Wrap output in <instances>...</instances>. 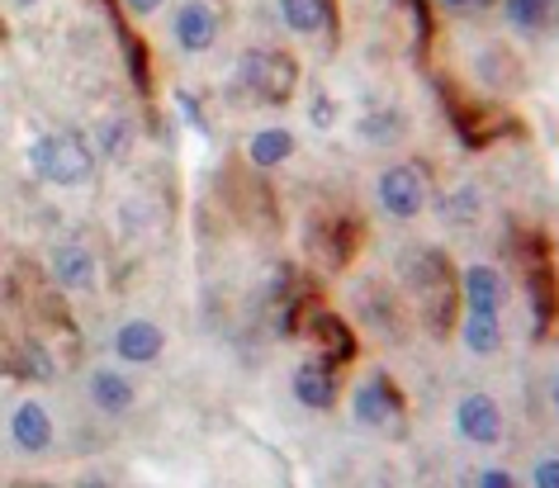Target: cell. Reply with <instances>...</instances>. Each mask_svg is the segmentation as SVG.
I'll list each match as a JSON object with an SVG mask.
<instances>
[{
	"mask_svg": "<svg viewBox=\"0 0 559 488\" xmlns=\"http://www.w3.org/2000/svg\"><path fill=\"white\" fill-rule=\"evenodd\" d=\"M536 484L540 488H559V460H545V465H536Z\"/></svg>",
	"mask_w": 559,
	"mask_h": 488,
	"instance_id": "cb8c5ba5",
	"label": "cell"
},
{
	"mask_svg": "<svg viewBox=\"0 0 559 488\" xmlns=\"http://www.w3.org/2000/svg\"><path fill=\"white\" fill-rule=\"evenodd\" d=\"M337 394H342V384H337V360H309V366H299L295 370V398L299 403H309V408H337Z\"/></svg>",
	"mask_w": 559,
	"mask_h": 488,
	"instance_id": "ba28073f",
	"label": "cell"
},
{
	"mask_svg": "<svg viewBox=\"0 0 559 488\" xmlns=\"http://www.w3.org/2000/svg\"><path fill=\"white\" fill-rule=\"evenodd\" d=\"M474 484H479V488H512V474H502V469H484Z\"/></svg>",
	"mask_w": 559,
	"mask_h": 488,
	"instance_id": "d4e9b609",
	"label": "cell"
},
{
	"mask_svg": "<svg viewBox=\"0 0 559 488\" xmlns=\"http://www.w3.org/2000/svg\"><path fill=\"white\" fill-rule=\"evenodd\" d=\"M91 271H95V261H91V252H81V247H62V252L52 257V275H58L67 289H86Z\"/></svg>",
	"mask_w": 559,
	"mask_h": 488,
	"instance_id": "e0dca14e",
	"label": "cell"
},
{
	"mask_svg": "<svg viewBox=\"0 0 559 488\" xmlns=\"http://www.w3.org/2000/svg\"><path fill=\"white\" fill-rule=\"evenodd\" d=\"M403 5H408V15H413V24H417V52H427L431 48V5L427 0H403Z\"/></svg>",
	"mask_w": 559,
	"mask_h": 488,
	"instance_id": "44dd1931",
	"label": "cell"
},
{
	"mask_svg": "<svg viewBox=\"0 0 559 488\" xmlns=\"http://www.w3.org/2000/svg\"><path fill=\"white\" fill-rule=\"evenodd\" d=\"M214 38H218V20H214V10H209L204 0L180 5V15H176V44L180 48L186 52H209L214 48Z\"/></svg>",
	"mask_w": 559,
	"mask_h": 488,
	"instance_id": "9c48e42d",
	"label": "cell"
},
{
	"mask_svg": "<svg viewBox=\"0 0 559 488\" xmlns=\"http://www.w3.org/2000/svg\"><path fill=\"white\" fill-rule=\"evenodd\" d=\"M550 5L555 0H508V20L516 24V29H540L545 20H550Z\"/></svg>",
	"mask_w": 559,
	"mask_h": 488,
	"instance_id": "ffe728a7",
	"label": "cell"
},
{
	"mask_svg": "<svg viewBox=\"0 0 559 488\" xmlns=\"http://www.w3.org/2000/svg\"><path fill=\"white\" fill-rule=\"evenodd\" d=\"M157 5H162V0H123V10H129V15H152Z\"/></svg>",
	"mask_w": 559,
	"mask_h": 488,
	"instance_id": "4316f807",
	"label": "cell"
},
{
	"mask_svg": "<svg viewBox=\"0 0 559 488\" xmlns=\"http://www.w3.org/2000/svg\"><path fill=\"white\" fill-rule=\"evenodd\" d=\"M34 171L52 180V186H81L91 176V147L81 133H48L29 147Z\"/></svg>",
	"mask_w": 559,
	"mask_h": 488,
	"instance_id": "7a4b0ae2",
	"label": "cell"
},
{
	"mask_svg": "<svg viewBox=\"0 0 559 488\" xmlns=\"http://www.w3.org/2000/svg\"><path fill=\"white\" fill-rule=\"evenodd\" d=\"M285 5V24L295 34H318L332 20V0H280Z\"/></svg>",
	"mask_w": 559,
	"mask_h": 488,
	"instance_id": "9a60e30c",
	"label": "cell"
},
{
	"mask_svg": "<svg viewBox=\"0 0 559 488\" xmlns=\"http://www.w3.org/2000/svg\"><path fill=\"white\" fill-rule=\"evenodd\" d=\"M408 275H413L417 303H423V313H427L431 337H445L455 323V289H460L451 257L437 252V247H423V252L408 261Z\"/></svg>",
	"mask_w": 559,
	"mask_h": 488,
	"instance_id": "6da1fadb",
	"label": "cell"
},
{
	"mask_svg": "<svg viewBox=\"0 0 559 488\" xmlns=\"http://www.w3.org/2000/svg\"><path fill=\"white\" fill-rule=\"evenodd\" d=\"M313 123H323V129L332 123V105H328V95H318V100H313Z\"/></svg>",
	"mask_w": 559,
	"mask_h": 488,
	"instance_id": "484cf974",
	"label": "cell"
},
{
	"mask_svg": "<svg viewBox=\"0 0 559 488\" xmlns=\"http://www.w3.org/2000/svg\"><path fill=\"white\" fill-rule=\"evenodd\" d=\"M526 299H531V313H536V337H550V328H555V318H559V281H555L550 261H531V271H526Z\"/></svg>",
	"mask_w": 559,
	"mask_h": 488,
	"instance_id": "52a82bcc",
	"label": "cell"
},
{
	"mask_svg": "<svg viewBox=\"0 0 559 488\" xmlns=\"http://www.w3.org/2000/svg\"><path fill=\"white\" fill-rule=\"evenodd\" d=\"M15 5H20V10H29V5H38V0H15Z\"/></svg>",
	"mask_w": 559,
	"mask_h": 488,
	"instance_id": "f1b7e54d",
	"label": "cell"
},
{
	"mask_svg": "<svg viewBox=\"0 0 559 488\" xmlns=\"http://www.w3.org/2000/svg\"><path fill=\"white\" fill-rule=\"evenodd\" d=\"M465 346H469V352H479V356L498 352V346H502L498 313H474V309H469V318H465Z\"/></svg>",
	"mask_w": 559,
	"mask_h": 488,
	"instance_id": "d6986e66",
	"label": "cell"
},
{
	"mask_svg": "<svg viewBox=\"0 0 559 488\" xmlns=\"http://www.w3.org/2000/svg\"><path fill=\"white\" fill-rule=\"evenodd\" d=\"M309 337L323 346V352L337 360V366H342V360H356V332L346 328V318H337L332 309H318L309 318Z\"/></svg>",
	"mask_w": 559,
	"mask_h": 488,
	"instance_id": "8fae6325",
	"label": "cell"
},
{
	"mask_svg": "<svg viewBox=\"0 0 559 488\" xmlns=\"http://www.w3.org/2000/svg\"><path fill=\"white\" fill-rule=\"evenodd\" d=\"M20 374H34V380H48L52 374V360L44 356V346H24V356H20Z\"/></svg>",
	"mask_w": 559,
	"mask_h": 488,
	"instance_id": "7402d4cb",
	"label": "cell"
},
{
	"mask_svg": "<svg viewBox=\"0 0 559 488\" xmlns=\"http://www.w3.org/2000/svg\"><path fill=\"white\" fill-rule=\"evenodd\" d=\"M289 152H295V138H289L285 129H265V133H257L247 143V157L257 162V166H280Z\"/></svg>",
	"mask_w": 559,
	"mask_h": 488,
	"instance_id": "ac0fdd59",
	"label": "cell"
},
{
	"mask_svg": "<svg viewBox=\"0 0 559 488\" xmlns=\"http://www.w3.org/2000/svg\"><path fill=\"white\" fill-rule=\"evenodd\" d=\"M176 105L180 109H186V119L194 123V129H200L204 133V115H200V105H194V95H186V91H176Z\"/></svg>",
	"mask_w": 559,
	"mask_h": 488,
	"instance_id": "603a6c76",
	"label": "cell"
},
{
	"mask_svg": "<svg viewBox=\"0 0 559 488\" xmlns=\"http://www.w3.org/2000/svg\"><path fill=\"white\" fill-rule=\"evenodd\" d=\"M237 81H242L247 95H257L261 105H285L295 95L299 67L285 52H247L242 67H237Z\"/></svg>",
	"mask_w": 559,
	"mask_h": 488,
	"instance_id": "3957f363",
	"label": "cell"
},
{
	"mask_svg": "<svg viewBox=\"0 0 559 488\" xmlns=\"http://www.w3.org/2000/svg\"><path fill=\"white\" fill-rule=\"evenodd\" d=\"M445 5H484V0H445Z\"/></svg>",
	"mask_w": 559,
	"mask_h": 488,
	"instance_id": "83f0119b",
	"label": "cell"
},
{
	"mask_svg": "<svg viewBox=\"0 0 559 488\" xmlns=\"http://www.w3.org/2000/svg\"><path fill=\"white\" fill-rule=\"evenodd\" d=\"M455 427H460V437L474 445H493L502 437V413L488 394H469V398H460V408H455Z\"/></svg>",
	"mask_w": 559,
	"mask_h": 488,
	"instance_id": "8992f818",
	"label": "cell"
},
{
	"mask_svg": "<svg viewBox=\"0 0 559 488\" xmlns=\"http://www.w3.org/2000/svg\"><path fill=\"white\" fill-rule=\"evenodd\" d=\"M105 15L115 20V34H119V48H123V62H129L133 86H138V91H147V86H152V62H147L143 38H138V34L129 29V20H123V0H105Z\"/></svg>",
	"mask_w": 559,
	"mask_h": 488,
	"instance_id": "30bf717a",
	"label": "cell"
},
{
	"mask_svg": "<svg viewBox=\"0 0 559 488\" xmlns=\"http://www.w3.org/2000/svg\"><path fill=\"white\" fill-rule=\"evenodd\" d=\"M460 289H465V303L474 313H498L502 295H508V285H502V275L493 266H469L465 281H460Z\"/></svg>",
	"mask_w": 559,
	"mask_h": 488,
	"instance_id": "4fadbf2b",
	"label": "cell"
},
{
	"mask_svg": "<svg viewBox=\"0 0 559 488\" xmlns=\"http://www.w3.org/2000/svg\"><path fill=\"white\" fill-rule=\"evenodd\" d=\"M91 398L100 403L105 413H129L133 408V384L123 380V374H115V370H100L91 380Z\"/></svg>",
	"mask_w": 559,
	"mask_h": 488,
	"instance_id": "2e32d148",
	"label": "cell"
},
{
	"mask_svg": "<svg viewBox=\"0 0 559 488\" xmlns=\"http://www.w3.org/2000/svg\"><path fill=\"white\" fill-rule=\"evenodd\" d=\"M555 408H559V384H555Z\"/></svg>",
	"mask_w": 559,
	"mask_h": 488,
	"instance_id": "f546056e",
	"label": "cell"
},
{
	"mask_svg": "<svg viewBox=\"0 0 559 488\" xmlns=\"http://www.w3.org/2000/svg\"><path fill=\"white\" fill-rule=\"evenodd\" d=\"M10 431H15V441L24 445V451H48L52 445V422H48V413L38 408V403H20Z\"/></svg>",
	"mask_w": 559,
	"mask_h": 488,
	"instance_id": "5bb4252c",
	"label": "cell"
},
{
	"mask_svg": "<svg viewBox=\"0 0 559 488\" xmlns=\"http://www.w3.org/2000/svg\"><path fill=\"white\" fill-rule=\"evenodd\" d=\"M356 417L366 427H394L403 417V394L389 374H370L366 384L356 389Z\"/></svg>",
	"mask_w": 559,
	"mask_h": 488,
	"instance_id": "5b68a950",
	"label": "cell"
},
{
	"mask_svg": "<svg viewBox=\"0 0 559 488\" xmlns=\"http://www.w3.org/2000/svg\"><path fill=\"white\" fill-rule=\"evenodd\" d=\"M162 346H166V337H162V328L157 323H143V318H133V323H123L119 328V337H115V352L123 356V360H157L162 356Z\"/></svg>",
	"mask_w": 559,
	"mask_h": 488,
	"instance_id": "7c38bea8",
	"label": "cell"
},
{
	"mask_svg": "<svg viewBox=\"0 0 559 488\" xmlns=\"http://www.w3.org/2000/svg\"><path fill=\"white\" fill-rule=\"evenodd\" d=\"M380 204H384L394 218L423 214V204H427L423 171H417V166H389V171L380 176Z\"/></svg>",
	"mask_w": 559,
	"mask_h": 488,
	"instance_id": "277c9868",
	"label": "cell"
}]
</instances>
